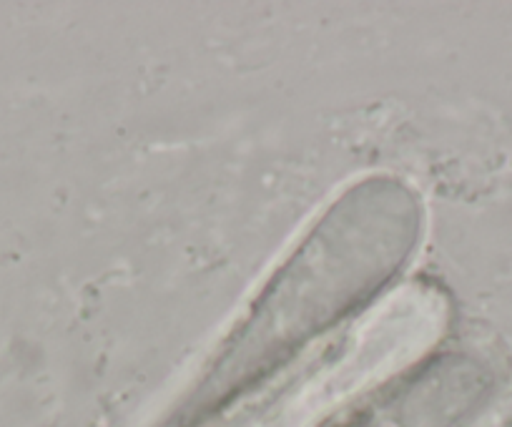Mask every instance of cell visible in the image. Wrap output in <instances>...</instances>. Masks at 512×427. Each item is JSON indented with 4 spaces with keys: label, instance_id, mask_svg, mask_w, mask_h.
<instances>
[{
    "label": "cell",
    "instance_id": "cell-1",
    "mask_svg": "<svg viewBox=\"0 0 512 427\" xmlns=\"http://www.w3.org/2000/svg\"><path fill=\"white\" fill-rule=\"evenodd\" d=\"M420 201L402 181L352 186L274 277L239 345L277 347L312 337L395 277L420 239Z\"/></svg>",
    "mask_w": 512,
    "mask_h": 427
}]
</instances>
